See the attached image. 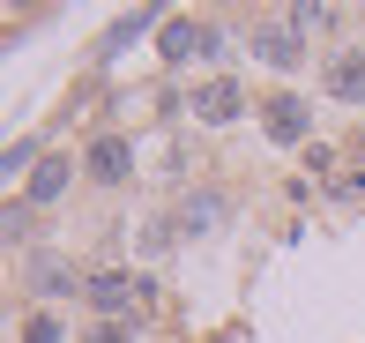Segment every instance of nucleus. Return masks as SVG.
<instances>
[{"mask_svg":"<svg viewBox=\"0 0 365 343\" xmlns=\"http://www.w3.org/2000/svg\"><path fill=\"white\" fill-rule=\"evenodd\" d=\"M127 172H135V142L127 135H97L90 142V179L97 187H127Z\"/></svg>","mask_w":365,"mask_h":343,"instance_id":"f257e3e1","label":"nucleus"},{"mask_svg":"<svg viewBox=\"0 0 365 343\" xmlns=\"http://www.w3.org/2000/svg\"><path fill=\"white\" fill-rule=\"evenodd\" d=\"M239 105H246V97H239V83H224V75H217V83H202V90L187 97V112H194V120H209V127L239 120Z\"/></svg>","mask_w":365,"mask_h":343,"instance_id":"f03ea898","label":"nucleus"},{"mask_svg":"<svg viewBox=\"0 0 365 343\" xmlns=\"http://www.w3.org/2000/svg\"><path fill=\"white\" fill-rule=\"evenodd\" d=\"M157 53H164V60H172V68H179V60H194V53H209V30L194 23V15H172V23L157 30Z\"/></svg>","mask_w":365,"mask_h":343,"instance_id":"7ed1b4c3","label":"nucleus"},{"mask_svg":"<svg viewBox=\"0 0 365 343\" xmlns=\"http://www.w3.org/2000/svg\"><path fill=\"white\" fill-rule=\"evenodd\" d=\"M261 127H269V142H306V97H269V112H261Z\"/></svg>","mask_w":365,"mask_h":343,"instance_id":"20e7f679","label":"nucleus"},{"mask_svg":"<svg viewBox=\"0 0 365 343\" xmlns=\"http://www.w3.org/2000/svg\"><path fill=\"white\" fill-rule=\"evenodd\" d=\"M254 60H269L276 75H291L298 60H306V53H298V30H276V23H261V30H254Z\"/></svg>","mask_w":365,"mask_h":343,"instance_id":"39448f33","label":"nucleus"},{"mask_svg":"<svg viewBox=\"0 0 365 343\" xmlns=\"http://www.w3.org/2000/svg\"><path fill=\"white\" fill-rule=\"evenodd\" d=\"M328 97H336V105H365V53L328 60Z\"/></svg>","mask_w":365,"mask_h":343,"instance_id":"423d86ee","label":"nucleus"},{"mask_svg":"<svg viewBox=\"0 0 365 343\" xmlns=\"http://www.w3.org/2000/svg\"><path fill=\"white\" fill-rule=\"evenodd\" d=\"M30 291H45V299H68V291H75L68 261H60V254H38V261H30Z\"/></svg>","mask_w":365,"mask_h":343,"instance_id":"0eeeda50","label":"nucleus"},{"mask_svg":"<svg viewBox=\"0 0 365 343\" xmlns=\"http://www.w3.org/2000/svg\"><path fill=\"white\" fill-rule=\"evenodd\" d=\"M127 299H135V284H127V276H90V306H97L105 321H120Z\"/></svg>","mask_w":365,"mask_h":343,"instance_id":"6e6552de","label":"nucleus"},{"mask_svg":"<svg viewBox=\"0 0 365 343\" xmlns=\"http://www.w3.org/2000/svg\"><path fill=\"white\" fill-rule=\"evenodd\" d=\"M68 194V165L60 157H38V179H30V202H60Z\"/></svg>","mask_w":365,"mask_h":343,"instance_id":"1a4fd4ad","label":"nucleus"},{"mask_svg":"<svg viewBox=\"0 0 365 343\" xmlns=\"http://www.w3.org/2000/svg\"><path fill=\"white\" fill-rule=\"evenodd\" d=\"M217 217H224V202H217V194H194V202L179 209V224H187V232H209Z\"/></svg>","mask_w":365,"mask_h":343,"instance_id":"9d476101","label":"nucleus"},{"mask_svg":"<svg viewBox=\"0 0 365 343\" xmlns=\"http://www.w3.org/2000/svg\"><path fill=\"white\" fill-rule=\"evenodd\" d=\"M321 23H328L321 0H298V8H291V30H321Z\"/></svg>","mask_w":365,"mask_h":343,"instance_id":"9b49d317","label":"nucleus"},{"mask_svg":"<svg viewBox=\"0 0 365 343\" xmlns=\"http://www.w3.org/2000/svg\"><path fill=\"white\" fill-rule=\"evenodd\" d=\"M23 343H68V336H60V321H53V314H38V321L23 329Z\"/></svg>","mask_w":365,"mask_h":343,"instance_id":"f8f14e48","label":"nucleus"},{"mask_svg":"<svg viewBox=\"0 0 365 343\" xmlns=\"http://www.w3.org/2000/svg\"><path fill=\"white\" fill-rule=\"evenodd\" d=\"M90 343H127V321H105V329H90Z\"/></svg>","mask_w":365,"mask_h":343,"instance_id":"ddd939ff","label":"nucleus"}]
</instances>
